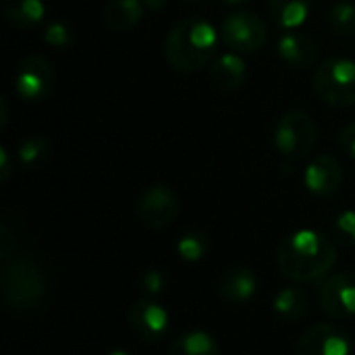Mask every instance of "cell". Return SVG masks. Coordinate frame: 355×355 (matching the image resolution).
Segmentation results:
<instances>
[{"mask_svg":"<svg viewBox=\"0 0 355 355\" xmlns=\"http://www.w3.org/2000/svg\"><path fill=\"white\" fill-rule=\"evenodd\" d=\"M56 73L50 60L31 54L21 60L15 73V92L25 102H42L54 89Z\"/></svg>","mask_w":355,"mask_h":355,"instance_id":"7","label":"cell"},{"mask_svg":"<svg viewBox=\"0 0 355 355\" xmlns=\"http://www.w3.org/2000/svg\"><path fill=\"white\" fill-rule=\"evenodd\" d=\"M337 262V248L324 233L297 231L277 248V266L293 283H314Z\"/></svg>","mask_w":355,"mask_h":355,"instance_id":"1","label":"cell"},{"mask_svg":"<svg viewBox=\"0 0 355 355\" xmlns=\"http://www.w3.org/2000/svg\"><path fill=\"white\" fill-rule=\"evenodd\" d=\"M210 250V241L204 233L200 231H189L185 235H181V239L177 241V252L185 262H200L206 258Z\"/></svg>","mask_w":355,"mask_h":355,"instance_id":"23","label":"cell"},{"mask_svg":"<svg viewBox=\"0 0 355 355\" xmlns=\"http://www.w3.org/2000/svg\"><path fill=\"white\" fill-rule=\"evenodd\" d=\"M166 285H168V279H166V275H164L162 270H158V268L148 270V272L144 275V279H141V291L148 293L150 297H158V295L166 289Z\"/></svg>","mask_w":355,"mask_h":355,"instance_id":"26","label":"cell"},{"mask_svg":"<svg viewBox=\"0 0 355 355\" xmlns=\"http://www.w3.org/2000/svg\"><path fill=\"white\" fill-rule=\"evenodd\" d=\"M316 144V123L304 110H289L281 116L275 129V146L285 171L308 158Z\"/></svg>","mask_w":355,"mask_h":355,"instance_id":"4","label":"cell"},{"mask_svg":"<svg viewBox=\"0 0 355 355\" xmlns=\"http://www.w3.org/2000/svg\"><path fill=\"white\" fill-rule=\"evenodd\" d=\"M168 355H220V345L210 333L189 331L173 341Z\"/></svg>","mask_w":355,"mask_h":355,"instance_id":"20","label":"cell"},{"mask_svg":"<svg viewBox=\"0 0 355 355\" xmlns=\"http://www.w3.org/2000/svg\"><path fill=\"white\" fill-rule=\"evenodd\" d=\"M227 6H241V4H245V2H250V0H223Z\"/></svg>","mask_w":355,"mask_h":355,"instance_id":"32","label":"cell"},{"mask_svg":"<svg viewBox=\"0 0 355 355\" xmlns=\"http://www.w3.org/2000/svg\"><path fill=\"white\" fill-rule=\"evenodd\" d=\"M316 96L335 108L355 104V62L349 58H329L314 73Z\"/></svg>","mask_w":355,"mask_h":355,"instance_id":"5","label":"cell"},{"mask_svg":"<svg viewBox=\"0 0 355 355\" xmlns=\"http://www.w3.org/2000/svg\"><path fill=\"white\" fill-rule=\"evenodd\" d=\"M2 302L12 312H29L42 304L48 291L44 270L29 256L15 258L2 268L0 275Z\"/></svg>","mask_w":355,"mask_h":355,"instance_id":"3","label":"cell"},{"mask_svg":"<svg viewBox=\"0 0 355 355\" xmlns=\"http://www.w3.org/2000/svg\"><path fill=\"white\" fill-rule=\"evenodd\" d=\"M333 235L343 245L355 248V210H345L333 220Z\"/></svg>","mask_w":355,"mask_h":355,"instance_id":"24","label":"cell"},{"mask_svg":"<svg viewBox=\"0 0 355 355\" xmlns=\"http://www.w3.org/2000/svg\"><path fill=\"white\" fill-rule=\"evenodd\" d=\"M0 108H2V127H6V119H8V108H6V100H0Z\"/></svg>","mask_w":355,"mask_h":355,"instance_id":"31","label":"cell"},{"mask_svg":"<svg viewBox=\"0 0 355 355\" xmlns=\"http://www.w3.org/2000/svg\"><path fill=\"white\" fill-rule=\"evenodd\" d=\"M4 19L17 27H33L44 21L46 4L42 0H4Z\"/></svg>","mask_w":355,"mask_h":355,"instance_id":"18","label":"cell"},{"mask_svg":"<svg viewBox=\"0 0 355 355\" xmlns=\"http://www.w3.org/2000/svg\"><path fill=\"white\" fill-rule=\"evenodd\" d=\"M256 291H258V279L254 270L243 266L229 268L218 281V295L227 304H245L256 295Z\"/></svg>","mask_w":355,"mask_h":355,"instance_id":"14","label":"cell"},{"mask_svg":"<svg viewBox=\"0 0 355 355\" xmlns=\"http://www.w3.org/2000/svg\"><path fill=\"white\" fill-rule=\"evenodd\" d=\"M277 52L285 64L291 69H310L318 58V48L306 33L287 31L277 42Z\"/></svg>","mask_w":355,"mask_h":355,"instance_id":"13","label":"cell"},{"mask_svg":"<svg viewBox=\"0 0 355 355\" xmlns=\"http://www.w3.org/2000/svg\"><path fill=\"white\" fill-rule=\"evenodd\" d=\"M179 214V198L166 185L148 187L137 202V216L152 229H166Z\"/></svg>","mask_w":355,"mask_h":355,"instance_id":"8","label":"cell"},{"mask_svg":"<svg viewBox=\"0 0 355 355\" xmlns=\"http://www.w3.org/2000/svg\"><path fill=\"white\" fill-rule=\"evenodd\" d=\"M146 4L141 0H108L102 10V21L110 31H129L144 17Z\"/></svg>","mask_w":355,"mask_h":355,"instance_id":"16","label":"cell"},{"mask_svg":"<svg viewBox=\"0 0 355 355\" xmlns=\"http://www.w3.org/2000/svg\"><path fill=\"white\" fill-rule=\"evenodd\" d=\"M352 337L335 324L310 327L297 343V355H349Z\"/></svg>","mask_w":355,"mask_h":355,"instance_id":"9","label":"cell"},{"mask_svg":"<svg viewBox=\"0 0 355 355\" xmlns=\"http://www.w3.org/2000/svg\"><path fill=\"white\" fill-rule=\"evenodd\" d=\"M339 144L343 148L345 154H349L355 160V121L349 123L343 131H341V137H339Z\"/></svg>","mask_w":355,"mask_h":355,"instance_id":"28","label":"cell"},{"mask_svg":"<svg viewBox=\"0 0 355 355\" xmlns=\"http://www.w3.org/2000/svg\"><path fill=\"white\" fill-rule=\"evenodd\" d=\"M108 355H131L129 352H125V349H114V352H110Z\"/></svg>","mask_w":355,"mask_h":355,"instance_id":"33","label":"cell"},{"mask_svg":"<svg viewBox=\"0 0 355 355\" xmlns=\"http://www.w3.org/2000/svg\"><path fill=\"white\" fill-rule=\"evenodd\" d=\"M312 10V0H268L272 21L283 29H295L306 23Z\"/></svg>","mask_w":355,"mask_h":355,"instance_id":"17","label":"cell"},{"mask_svg":"<svg viewBox=\"0 0 355 355\" xmlns=\"http://www.w3.org/2000/svg\"><path fill=\"white\" fill-rule=\"evenodd\" d=\"M17 156L25 168H42L52 156V146L44 137H29L19 146Z\"/></svg>","mask_w":355,"mask_h":355,"instance_id":"21","label":"cell"},{"mask_svg":"<svg viewBox=\"0 0 355 355\" xmlns=\"http://www.w3.org/2000/svg\"><path fill=\"white\" fill-rule=\"evenodd\" d=\"M329 25L333 33L339 37H347L355 33V4L347 0H339L329 10Z\"/></svg>","mask_w":355,"mask_h":355,"instance_id":"22","label":"cell"},{"mask_svg":"<svg viewBox=\"0 0 355 355\" xmlns=\"http://www.w3.org/2000/svg\"><path fill=\"white\" fill-rule=\"evenodd\" d=\"M10 177V160H8V150L0 148V181H8Z\"/></svg>","mask_w":355,"mask_h":355,"instance_id":"29","label":"cell"},{"mask_svg":"<svg viewBox=\"0 0 355 355\" xmlns=\"http://www.w3.org/2000/svg\"><path fill=\"white\" fill-rule=\"evenodd\" d=\"M248 79V64L237 52L218 56L210 67V81L220 92H237Z\"/></svg>","mask_w":355,"mask_h":355,"instance_id":"15","label":"cell"},{"mask_svg":"<svg viewBox=\"0 0 355 355\" xmlns=\"http://www.w3.org/2000/svg\"><path fill=\"white\" fill-rule=\"evenodd\" d=\"M220 37L233 50L241 54H254L262 50L268 37L266 23L252 10H237L225 17L220 23Z\"/></svg>","mask_w":355,"mask_h":355,"instance_id":"6","label":"cell"},{"mask_svg":"<svg viewBox=\"0 0 355 355\" xmlns=\"http://www.w3.org/2000/svg\"><path fill=\"white\" fill-rule=\"evenodd\" d=\"M141 2H144L146 8H150V10H160V8L166 6V0H141Z\"/></svg>","mask_w":355,"mask_h":355,"instance_id":"30","label":"cell"},{"mask_svg":"<svg viewBox=\"0 0 355 355\" xmlns=\"http://www.w3.org/2000/svg\"><path fill=\"white\" fill-rule=\"evenodd\" d=\"M12 241H15L12 233L8 231L6 225H2L0 227V260H8L12 256V252H15V243Z\"/></svg>","mask_w":355,"mask_h":355,"instance_id":"27","label":"cell"},{"mask_svg":"<svg viewBox=\"0 0 355 355\" xmlns=\"http://www.w3.org/2000/svg\"><path fill=\"white\" fill-rule=\"evenodd\" d=\"M168 312L156 304L152 297L148 300H137L129 308V324L131 331L146 343H158L166 337L168 333Z\"/></svg>","mask_w":355,"mask_h":355,"instance_id":"10","label":"cell"},{"mask_svg":"<svg viewBox=\"0 0 355 355\" xmlns=\"http://www.w3.org/2000/svg\"><path fill=\"white\" fill-rule=\"evenodd\" d=\"M310 308L308 295L306 291H302L300 287H285L277 293L275 302H272V310L279 318L287 320V322H297L306 316Z\"/></svg>","mask_w":355,"mask_h":355,"instance_id":"19","label":"cell"},{"mask_svg":"<svg viewBox=\"0 0 355 355\" xmlns=\"http://www.w3.org/2000/svg\"><path fill=\"white\" fill-rule=\"evenodd\" d=\"M304 183L310 193L318 198H331L343 185V166L335 156L320 154L306 166Z\"/></svg>","mask_w":355,"mask_h":355,"instance_id":"12","label":"cell"},{"mask_svg":"<svg viewBox=\"0 0 355 355\" xmlns=\"http://www.w3.org/2000/svg\"><path fill=\"white\" fill-rule=\"evenodd\" d=\"M218 33L206 19L193 17L177 23L164 40V58L175 71L196 73L212 60Z\"/></svg>","mask_w":355,"mask_h":355,"instance_id":"2","label":"cell"},{"mask_svg":"<svg viewBox=\"0 0 355 355\" xmlns=\"http://www.w3.org/2000/svg\"><path fill=\"white\" fill-rule=\"evenodd\" d=\"M44 42L56 48H64L73 42L71 27L64 21H50L44 29Z\"/></svg>","mask_w":355,"mask_h":355,"instance_id":"25","label":"cell"},{"mask_svg":"<svg viewBox=\"0 0 355 355\" xmlns=\"http://www.w3.org/2000/svg\"><path fill=\"white\" fill-rule=\"evenodd\" d=\"M320 308L337 320L355 316V275L341 272L329 279L320 291Z\"/></svg>","mask_w":355,"mask_h":355,"instance_id":"11","label":"cell"}]
</instances>
